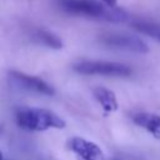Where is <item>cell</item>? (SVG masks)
Returning a JSON list of instances; mask_svg holds the SVG:
<instances>
[{
  "label": "cell",
  "instance_id": "obj_1",
  "mask_svg": "<svg viewBox=\"0 0 160 160\" xmlns=\"http://www.w3.org/2000/svg\"><path fill=\"white\" fill-rule=\"evenodd\" d=\"M58 2L66 12L80 16L102 19L115 22L124 21L126 18L121 10L108 8L99 0H58Z\"/></svg>",
  "mask_w": 160,
  "mask_h": 160
},
{
  "label": "cell",
  "instance_id": "obj_2",
  "mask_svg": "<svg viewBox=\"0 0 160 160\" xmlns=\"http://www.w3.org/2000/svg\"><path fill=\"white\" fill-rule=\"evenodd\" d=\"M16 124L21 129L31 131H44L48 129L65 128V121L54 111L39 108H26L18 110Z\"/></svg>",
  "mask_w": 160,
  "mask_h": 160
},
{
  "label": "cell",
  "instance_id": "obj_3",
  "mask_svg": "<svg viewBox=\"0 0 160 160\" xmlns=\"http://www.w3.org/2000/svg\"><path fill=\"white\" fill-rule=\"evenodd\" d=\"M76 72L84 75H106V76H129L131 69L124 64L111 61H81L72 66Z\"/></svg>",
  "mask_w": 160,
  "mask_h": 160
},
{
  "label": "cell",
  "instance_id": "obj_4",
  "mask_svg": "<svg viewBox=\"0 0 160 160\" xmlns=\"http://www.w3.org/2000/svg\"><path fill=\"white\" fill-rule=\"evenodd\" d=\"M100 41L108 46L118 48L122 50H129L139 54H145L149 51L148 45L139 38L126 34H105L100 38Z\"/></svg>",
  "mask_w": 160,
  "mask_h": 160
},
{
  "label": "cell",
  "instance_id": "obj_5",
  "mask_svg": "<svg viewBox=\"0 0 160 160\" xmlns=\"http://www.w3.org/2000/svg\"><path fill=\"white\" fill-rule=\"evenodd\" d=\"M69 148L82 160H105L102 150L92 141L75 136L69 140Z\"/></svg>",
  "mask_w": 160,
  "mask_h": 160
},
{
  "label": "cell",
  "instance_id": "obj_6",
  "mask_svg": "<svg viewBox=\"0 0 160 160\" xmlns=\"http://www.w3.org/2000/svg\"><path fill=\"white\" fill-rule=\"evenodd\" d=\"M9 75H10V79L12 80V82H15L16 85H19L22 89L31 90V91H35L39 94H45V95L54 94V89L40 78L30 76L24 72H19V71H10Z\"/></svg>",
  "mask_w": 160,
  "mask_h": 160
},
{
  "label": "cell",
  "instance_id": "obj_7",
  "mask_svg": "<svg viewBox=\"0 0 160 160\" xmlns=\"http://www.w3.org/2000/svg\"><path fill=\"white\" fill-rule=\"evenodd\" d=\"M132 121L148 130L154 138L160 139V115L151 112H136L132 115Z\"/></svg>",
  "mask_w": 160,
  "mask_h": 160
},
{
  "label": "cell",
  "instance_id": "obj_8",
  "mask_svg": "<svg viewBox=\"0 0 160 160\" xmlns=\"http://www.w3.org/2000/svg\"><path fill=\"white\" fill-rule=\"evenodd\" d=\"M92 92H94L95 99L99 101V104L106 112H112V111L118 110V108H119L118 100H116L115 94L111 90L99 86V88H95Z\"/></svg>",
  "mask_w": 160,
  "mask_h": 160
},
{
  "label": "cell",
  "instance_id": "obj_9",
  "mask_svg": "<svg viewBox=\"0 0 160 160\" xmlns=\"http://www.w3.org/2000/svg\"><path fill=\"white\" fill-rule=\"evenodd\" d=\"M32 36L38 42H40L48 48H51L55 50H59L62 48V41L56 35H54L46 30H35Z\"/></svg>",
  "mask_w": 160,
  "mask_h": 160
},
{
  "label": "cell",
  "instance_id": "obj_10",
  "mask_svg": "<svg viewBox=\"0 0 160 160\" xmlns=\"http://www.w3.org/2000/svg\"><path fill=\"white\" fill-rule=\"evenodd\" d=\"M131 26H132L136 31L142 32V34H145V35H149L150 38L156 39V40L160 42V25H159V24H155V22H151V21L140 20V21L132 22Z\"/></svg>",
  "mask_w": 160,
  "mask_h": 160
},
{
  "label": "cell",
  "instance_id": "obj_11",
  "mask_svg": "<svg viewBox=\"0 0 160 160\" xmlns=\"http://www.w3.org/2000/svg\"><path fill=\"white\" fill-rule=\"evenodd\" d=\"M101 2H102V4H105L108 8L114 9V8L116 6V4H118V0H101Z\"/></svg>",
  "mask_w": 160,
  "mask_h": 160
},
{
  "label": "cell",
  "instance_id": "obj_12",
  "mask_svg": "<svg viewBox=\"0 0 160 160\" xmlns=\"http://www.w3.org/2000/svg\"><path fill=\"white\" fill-rule=\"evenodd\" d=\"M0 160H4V156H2V152L0 151Z\"/></svg>",
  "mask_w": 160,
  "mask_h": 160
}]
</instances>
